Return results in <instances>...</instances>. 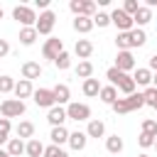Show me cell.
<instances>
[{"label":"cell","instance_id":"6da1fadb","mask_svg":"<svg viewBox=\"0 0 157 157\" xmlns=\"http://www.w3.org/2000/svg\"><path fill=\"white\" fill-rule=\"evenodd\" d=\"M145 105V98H142V93H132V96H125V98H118L110 108L118 113V115H125V113H132V110H137V108H142Z\"/></svg>","mask_w":157,"mask_h":157},{"label":"cell","instance_id":"7a4b0ae2","mask_svg":"<svg viewBox=\"0 0 157 157\" xmlns=\"http://www.w3.org/2000/svg\"><path fill=\"white\" fill-rule=\"evenodd\" d=\"M0 115L2 118H20L25 115V101H17V98H5L0 103Z\"/></svg>","mask_w":157,"mask_h":157},{"label":"cell","instance_id":"3957f363","mask_svg":"<svg viewBox=\"0 0 157 157\" xmlns=\"http://www.w3.org/2000/svg\"><path fill=\"white\" fill-rule=\"evenodd\" d=\"M69 10L76 15V17H91L96 15V2L93 0H71L69 2Z\"/></svg>","mask_w":157,"mask_h":157},{"label":"cell","instance_id":"277c9868","mask_svg":"<svg viewBox=\"0 0 157 157\" xmlns=\"http://www.w3.org/2000/svg\"><path fill=\"white\" fill-rule=\"evenodd\" d=\"M54 25H56V15H54L52 10H44V12L37 17V22H34V29H37V34H52Z\"/></svg>","mask_w":157,"mask_h":157},{"label":"cell","instance_id":"5b68a950","mask_svg":"<svg viewBox=\"0 0 157 157\" xmlns=\"http://www.w3.org/2000/svg\"><path fill=\"white\" fill-rule=\"evenodd\" d=\"M66 118L69 120H76V123H81V120H91V108L86 105V103H69L66 105Z\"/></svg>","mask_w":157,"mask_h":157},{"label":"cell","instance_id":"8992f818","mask_svg":"<svg viewBox=\"0 0 157 157\" xmlns=\"http://www.w3.org/2000/svg\"><path fill=\"white\" fill-rule=\"evenodd\" d=\"M12 17H15L22 27H34V22H37L34 10H32V7H27V5H17V7L12 10Z\"/></svg>","mask_w":157,"mask_h":157},{"label":"cell","instance_id":"52a82bcc","mask_svg":"<svg viewBox=\"0 0 157 157\" xmlns=\"http://www.w3.org/2000/svg\"><path fill=\"white\" fill-rule=\"evenodd\" d=\"M61 52H64V42H61L59 37H49V39L44 42V47H42V56L49 59V61H54Z\"/></svg>","mask_w":157,"mask_h":157},{"label":"cell","instance_id":"ba28073f","mask_svg":"<svg viewBox=\"0 0 157 157\" xmlns=\"http://www.w3.org/2000/svg\"><path fill=\"white\" fill-rule=\"evenodd\" d=\"M110 25H115L120 32H130V29L135 27V25H132V17H130V15H125L120 7H115V10L110 12Z\"/></svg>","mask_w":157,"mask_h":157},{"label":"cell","instance_id":"9c48e42d","mask_svg":"<svg viewBox=\"0 0 157 157\" xmlns=\"http://www.w3.org/2000/svg\"><path fill=\"white\" fill-rule=\"evenodd\" d=\"M32 101H34V105H39V108H54V105H56L52 88H37V91L32 93Z\"/></svg>","mask_w":157,"mask_h":157},{"label":"cell","instance_id":"30bf717a","mask_svg":"<svg viewBox=\"0 0 157 157\" xmlns=\"http://www.w3.org/2000/svg\"><path fill=\"white\" fill-rule=\"evenodd\" d=\"M115 69L123 71V74L135 71V56H132L130 52H118V56H115Z\"/></svg>","mask_w":157,"mask_h":157},{"label":"cell","instance_id":"8fae6325","mask_svg":"<svg viewBox=\"0 0 157 157\" xmlns=\"http://www.w3.org/2000/svg\"><path fill=\"white\" fill-rule=\"evenodd\" d=\"M74 54H76L81 61H88V56L93 54V42H91V39H76V44H74Z\"/></svg>","mask_w":157,"mask_h":157},{"label":"cell","instance_id":"7c38bea8","mask_svg":"<svg viewBox=\"0 0 157 157\" xmlns=\"http://www.w3.org/2000/svg\"><path fill=\"white\" fill-rule=\"evenodd\" d=\"M47 120H49V125H52V128H59V125H64V120H69V118H66V108H61V105H54V108H49V113H47Z\"/></svg>","mask_w":157,"mask_h":157},{"label":"cell","instance_id":"4fadbf2b","mask_svg":"<svg viewBox=\"0 0 157 157\" xmlns=\"http://www.w3.org/2000/svg\"><path fill=\"white\" fill-rule=\"evenodd\" d=\"M20 71H22V78H25V81H32V78H39V76H42V66H39L37 61H25Z\"/></svg>","mask_w":157,"mask_h":157},{"label":"cell","instance_id":"5bb4252c","mask_svg":"<svg viewBox=\"0 0 157 157\" xmlns=\"http://www.w3.org/2000/svg\"><path fill=\"white\" fill-rule=\"evenodd\" d=\"M52 93H54V101H56V105L71 103V101H69V98H71V88H69L66 83H56V86L52 88Z\"/></svg>","mask_w":157,"mask_h":157},{"label":"cell","instance_id":"9a60e30c","mask_svg":"<svg viewBox=\"0 0 157 157\" xmlns=\"http://www.w3.org/2000/svg\"><path fill=\"white\" fill-rule=\"evenodd\" d=\"M12 93L17 96V101H22V98H29V96L34 93V88H32V81H25V78L15 81V91H12Z\"/></svg>","mask_w":157,"mask_h":157},{"label":"cell","instance_id":"2e32d148","mask_svg":"<svg viewBox=\"0 0 157 157\" xmlns=\"http://www.w3.org/2000/svg\"><path fill=\"white\" fill-rule=\"evenodd\" d=\"M150 20H152V10H150V7H145V5H140V7H137V12L132 15V25H137L140 29H142Z\"/></svg>","mask_w":157,"mask_h":157},{"label":"cell","instance_id":"e0dca14e","mask_svg":"<svg viewBox=\"0 0 157 157\" xmlns=\"http://www.w3.org/2000/svg\"><path fill=\"white\" fill-rule=\"evenodd\" d=\"M86 142H88V135L86 132H81V130H76V132H69V147L71 150H83L86 147Z\"/></svg>","mask_w":157,"mask_h":157},{"label":"cell","instance_id":"ac0fdd59","mask_svg":"<svg viewBox=\"0 0 157 157\" xmlns=\"http://www.w3.org/2000/svg\"><path fill=\"white\" fill-rule=\"evenodd\" d=\"M15 132H17V137H20V140H32V137H34V123L22 120V123L15 128Z\"/></svg>","mask_w":157,"mask_h":157},{"label":"cell","instance_id":"d6986e66","mask_svg":"<svg viewBox=\"0 0 157 157\" xmlns=\"http://www.w3.org/2000/svg\"><path fill=\"white\" fill-rule=\"evenodd\" d=\"M49 137H52V145H64V142H69V130L64 128V125H59V128H52V132H49Z\"/></svg>","mask_w":157,"mask_h":157},{"label":"cell","instance_id":"ffe728a7","mask_svg":"<svg viewBox=\"0 0 157 157\" xmlns=\"http://www.w3.org/2000/svg\"><path fill=\"white\" fill-rule=\"evenodd\" d=\"M132 81H135V86H150L152 83V71L150 69H135Z\"/></svg>","mask_w":157,"mask_h":157},{"label":"cell","instance_id":"44dd1931","mask_svg":"<svg viewBox=\"0 0 157 157\" xmlns=\"http://www.w3.org/2000/svg\"><path fill=\"white\" fill-rule=\"evenodd\" d=\"M86 135L88 137H103L105 135V125H103V120H88V128H86Z\"/></svg>","mask_w":157,"mask_h":157},{"label":"cell","instance_id":"7402d4cb","mask_svg":"<svg viewBox=\"0 0 157 157\" xmlns=\"http://www.w3.org/2000/svg\"><path fill=\"white\" fill-rule=\"evenodd\" d=\"M25 152H27L29 157H42V155H44V145H42L37 137H32V140L25 142Z\"/></svg>","mask_w":157,"mask_h":157},{"label":"cell","instance_id":"603a6c76","mask_svg":"<svg viewBox=\"0 0 157 157\" xmlns=\"http://www.w3.org/2000/svg\"><path fill=\"white\" fill-rule=\"evenodd\" d=\"M74 29L78 34H88L93 29V20L91 17H74Z\"/></svg>","mask_w":157,"mask_h":157},{"label":"cell","instance_id":"cb8c5ba5","mask_svg":"<svg viewBox=\"0 0 157 157\" xmlns=\"http://www.w3.org/2000/svg\"><path fill=\"white\" fill-rule=\"evenodd\" d=\"M37 37H39V34H37L34 27H22V29H20V42H22L25 47H32V44L37 42Z\"/></svg>","mask_w":157,"mask_h":157},{"label":"cell","instance_id":"d4e9b609","mask_svg":"<svg viewBox=\"0 0 157 157\" xmlns=\"http://www.w3.org/2000/svg\"><path fill=\"white\" fill-rule=\"evenodd\" d=\"M101 101L103 103H108V105H113L115 101H118V88L115 86H101Z\"/></svg>","mask_w":157,"mask_h":157},{"label":"cell","instance_id":"484cf974","mask_svg":"<svg viewBox=\"0 0 157 157\" xmlns=\"http://www.w3.org/2000/svg\"><path fill=\"white\" fill-rule=\"evenodd\" d=\"M22 152H25V140L10 137V140H7V155H10V157H20Z\"/></svg>","mask_w":157,"mask_h":157},{"label":"cell","instance_id":"4316f807","mask_svg":"<svg viewBox=\"0 0 157 157\" xmlns=\"http://www.w3.org/2000/svg\"><path fill=\"white\" fill-rule=\"evenodd\" d=\"M81 88H83V96H88V98H93V96L101 93V83H98V78H86Z\"/></svg>","mask_w":157,"mask_h":157},{"label":"cell","instance_id":"83f0119b","mask_svg":"<svg viewBox=\"0 0 157 157\" xmlns=\"http://www.w3.org/2000/svg\"><path fill=\"white\" fill-rule=\"evenodd\" d=\"M128 34H130V44H132V47H142V44L147 42V34H145V29H140V27H132Z\"/></svg>","mask_w":157,"mask_h":157},{"label":"cell","instance_id":"f1b7e54d","mask_svg":"<svg viewBox=\"0 0 157 157\" xmlns=\"http://www.w3.org/2000/svg\"><path fill=\"white\" fill-rule=\"evenodd\" d=\"M115 88H118L120 93H125V96H132V93H135V81H132V76H128V74H125Z\"/></svg>","mask_w":157,"mask_h":157},{"label":"cell","instance_id":"f546056e","mask_svg":"<svg viewBox=\"0 0 157 157\" xmlns=\"http://www.w3.org/2000/svg\"><path fill=\"white\" fill-rule=\"evenodd\" d=\"M105 150H108L110 155H118V152H123V137H118V135H110V137H105Z\"/></svg>","mask_w":157,"mask_h":157},{"label":"cell","instance_id":"4dcf8cb0","mask_svg":"<svg viewBox=\"0 0 157 157\" xmlns=\"http://www.w3.org/2000/svg\"><path fill=\"white\" fill-rule=\"evenodd\" d=\"M76 76L83 78V81L91 78V76H93V64H91V61H78V66H76Z\"/></svg>","mask_w":157,"mask_h":157},{"label":"cell","instance_id":"1f68e13d","mask_svg":"<svg viewBox=\"0 0 157 157\" xmlns=\"http://www.w3.org/2000/svg\"><path fill=\"white\" fill-rule=\"evenodd\" d=\"M115 44H118V52H130V49H132V44H130V34H128V32H118Z\"/></svg>","mask_w":157,"mask_h":157},{"label":"cell","instance_id":"d6a6232c","mask_svg":"<svg viewBox=\"0 0 157 157\" xmlns=\"http://www.w3.org/2000/svg\"><path fill=\"white\" fill-rule=\"evenodd\" d=\"M142 98H145V105H150V108L157 110V88L155 86H147L145 93H142Z\"/></svg>","mask_w":157,"mask_h":157},{"label":"cell","instance_id":"836d02e7","mask_svg":"<svg viewBox=\"0 0 157 157\" xmlns=\"http://www.w3.org/2000/svg\"><path fill=\"white\" fill-rule=\"evenodd\" d=\"M54 66H56L59 71H64V69H69V66H71V56H69V52H66V49L54 59Z\"/></svg>","mask_w":157,"mask_h":157},{"label":"cell","instance_id":"e575fe53","mask_svg":"<svg viewBox=\"0 0 157 157\" xmlns=\"http://www.w3.org/2000/svg\"><path fill=\"white\" fill-rule=\"evenodd\" d=\"M10 120L7 118H0V145H7V140H10Z\"/></svg>","mask_w":157,"mask_h":157},{"label":"cell","instance_id":"d590c367","mask_svg":"<svg viewBox=\"0 0 157 157\" xmlns=\"http://www.w3.org/2000/svg\"><path fill=\"white\" fill-rule=\"evenodd\" d=\"M123 76H125V74H123V71H118V69H115V66H110V69H108V71H105V78H108V81H110V86H118V83H120V78H123Z\"/></svg>","mask_w":157,"mask_h":157},{"label":"cell","instance_id":"8d00e7d4","mask_svg":"<svg viewBox=\"0 0 157 157\" xmlns=\"http://www.w3.org/2000/svg\"><path fill=\"white\" fill-rule=\"evenodd\" d=\"M142 132H145V135H152V137H157V120H152V118H145V120H142Z\"/></svg>","mask_w":157,"mask_h":157},{"label":"cell","instance_id":"74e56055","mask_svg":"<svg viewBox=\"0 0 157 157\" xmlns=\"http://www.w3.org/2000/svg\"><path fill=\"white\" fill-rule=\"evenodd\" d=\"M10 91H15V78L12 76H0V93H10Z\"/></svg>","mask_w":157,"mask_h":157},{"label":"cell","instance_id":"f35d334b","mask_svg":"<svg viewBox=\"0 0 157 157\" xmlns=\"http://www.w3.org/2000/svg\"><path fill=\"white\" fill-rule=\"evenodd\" d=\"M42 157H69L66 155V150H61L59 145H49V147H44V155Z\"/></svg>","mask_w":157,"mask_h":157},{"label":"cell","instance_id":"ab89813d","mask_svg":"<svg viewBox=\"0 0 157 157\" xmlns=\"http://www.w3.org/2000/svg\"><path fill=\"white\" fill-rule=\"evenodd\" d=\"M137 7H140V2H137V0H125V2H123V7H120V10H123V12H125V15H130V17H132V15H135V12H137Z\"/></svg>","mask_w":157,"mask_h":157},{"label":"cell","instance_id":"60d3db41","mask_svg":"<svg viewBox=\"0 0 157 157\" xmlns=\"http://www.w3.org/2000/svg\"><path fill=\"white\" fill-rule=\"evenodd\" d=\"M108 27L110 25V15L108 12H98V15H93V27Z\"/></svg>","mask_w":157,"mask_h":157},{"label":"cell","instance_id":"b9f144b4","mask_svg":"<svg viewBox=\"0 0 157 157\" xmlns=\"http://www.w3.org/2000/svg\"><path fill=\"white\" fill-rule=\"evenodd\" d=\"M137 145H140L142 150H150V147L155 145V137H152V135H145V132H140V137H137Z\"/></svg>","mask_w":157,"mask_h":157},{"label":"cell","instance_id":"7bdbcfd3","mask_svg":"<svg viewBox=\"0 0 157 157\" xmlns=\"http://www.w3.org/2000/svg\"><path fill=\"white\" fill-rule=\"evenodd\" d=\"M7 54H10V44H7V39H0V59L7 56Z\"/></svg>","mask_w":157,"mask_h":157},{"label":"cell","instance_id":"ee69618b","mask_svg":"<svg viewBox=\"0 0 157 157\" xmlns=\"http://www.w3.org/2000/svg\"><path fill=\"white\" fill-rule=\"evenodd\" d=\"M34 5L42 7V10H47V7H49V0H34Z\"/></svg>","mask_w":157,"mask_h":157},{"label":"cell","instance_id":"f6af8a7d","mask_svg":"<svg viewBox=\"0 0 157 157\" xmlns=\"http://www.w3.org/2000/svg\"><path fill=\"white\" fill-rule=\"evenodd\" d=\"M150 71H157V54L150 56Z\"/></svg>","mask_w":157,"mask_h":157},{"label":"cell","instance_id":"bcb514c9","mask_svg":"<svg viewBox=\"0 0 157 157\" xmlns=\"http://www.w3.org/2000/svg\"><path fill=\"white\" fill-rule=\"evenodd\" d=\"M152 83H155V88H157V71L152 74Z\"/></svg>","mask_w":157,"mask_h":157},{"label":"cell","instance_id":"7dc6e473","mask_svg":"<svg viewBox=\"0 0 157 157\" xmlns=\"http://www.w3.org/2000/svg\"><path fill=\"white\" fill-rule=\"evenodd\" d=\"M0 157H10V155H7V150H2V147H0Z\"/></svg>","mask_w":157,"mask_h":157},{"label":"cell","instance_id":"c3c4849f","mask_svg":"<svg viewBox=\"0 0 157 157\" xmlns=\"http://www.w3.org/2000/svg\"><path fill=\"white\" fill-rule=\"evenodd\" d=\"M152 147H155V150H157V137H155V145H152Z\"/></svg>","mask_w":157,"mask_h":157},{"label":"cell","instance_id":"681fc988","mask_svg":"<svg viewBox=\"0 0 157 157\" xmlns=\"http://www.w3.org/2000/svg\"><path fill=\"white\" fill-rule=\"evenodd\" d=\"M137 157H150V155H145V152H142V155H137Z\"/></svg>","mask_w":157,"mask_h":157},{"label":"cell","instance_id":"f907efd6","mask_svg":"<svg viewBox=\"0 0 157 157\" xmlns=\"http://www.w3.org/2000/svg\"><path fill=\"white\" fill-rule=\"evenodd\" d=\"M0 20H2V7H0Z\"/></svg>","mask_w":157,"mask_h":157}]
</instances>
